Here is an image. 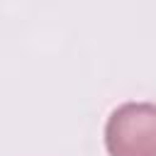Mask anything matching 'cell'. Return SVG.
Instances as JSON below:
<instances>
[{"mask_svg":"<svg viewBox=\"0 0 156 156\" xmlns=\"http://www.w3.org/2000/svg\"><path fill=\"white\" fill-rule=\"evenodd\" d=\"M110 156H156V102H124L107 117Z\"/></svg>","mask_w":156,"mask_h":156,"instance_id":"cell-1","label":"cell"}]
</instances>
